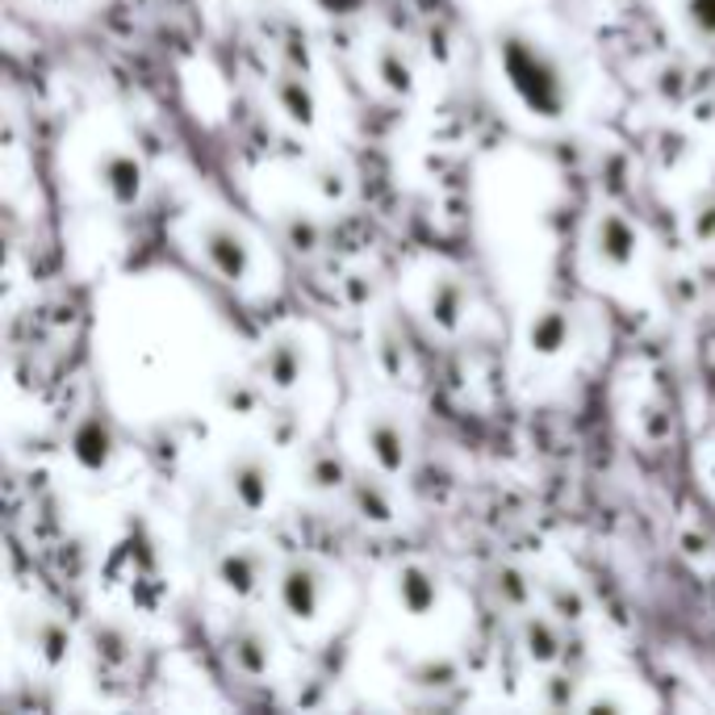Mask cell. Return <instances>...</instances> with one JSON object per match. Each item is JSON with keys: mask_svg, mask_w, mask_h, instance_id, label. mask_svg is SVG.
I'll return each instance as SVG.
<instances>
[{"mask_svg": "<svg viewBox=\"0 0 715 715\" xmlns=\"http://www.w3.org/2000/svg\"><path fill=\"white\" fill-rule=\"evenodd\" d=\"M498 59H503L506 85L524 101V109H531L536 118H561L569 88L557 59L548 55L544 46L524 38V34H515V30H506L498 38Z\"/></svg>", "mask_w": 715, "mask_h": 715, "instance_id": "1", "label": "cell"}, {"mask_svg": "<svg viewBox=\"0 0 715 715\" xmlns=\"http://www.w3.org/2000/svg\"><path fill=\"white\" fill-rule=\"evenodd\" d=\"M197 243H201L206 264L227 285H239V280L252 276V243H248V234L239 231V227H231V222H206L197 231Z\"/></svg>", "mask_w": 715, "mask_h": 715, "instance_id": "2", "label": "cell"}, {"mask_svg": "<svg viewBox=\"0 0 715 715\" xmlns=\"http://www.w3.org/2000/svg\"><path fill=\"white\" fill-rule=\"evenodd\" d=\"M276 594H280V607L289 619H315L322 607V594H327V573L310 561V557H294L285 561L280 578H276Z\"/></svg>", "mask_w": 715, "mask_h": 715, "instance_id": "3", "label": "cell"}, {"mask_svg": "<svg viewBox=\"0 0 715 715\" xmlns=\"http://www.w3.org/2000/svg\"><path fill=\"white\" fill-rule=\"evenodd\" d=\"M636 252H640V231L631 227L624 213L607 210L598 222H594V260L610 268V273H624L636 264Z\"/></svg>", "mask_w": 715, "mask_h": 715, "instance_id": "4", "label": "cell"}, {"mask_svg": "<svg viewBox=\"0 0 715 715\" xmlns=\"http://www.w3.org/2000/svg\"><path fill=\"white\" fill-rule=\"evenodd\" d=\"M227 490H231V498L248 515H260L268 498H273V469L264 457H255V452H243V457H234L227 464Z\"/></svg>", "mask_w": 715, "mask_h": 715, "instance_id": "5", "label": "cell"}, {"mask_svg": "<svg viewBox=\"0 0 715 715\" xmlns=\"http://www.w3.org/2000/svg\"><path fill=\"white\" fill-rule=\"evenodd\" d=\"M97 185L106 189V197L113 206H139V197H143V185H147V172L143 164L127 155V151H106L101 160H97Z\"/></svg>", "mask_w": 715, "mask_h": 715, "instance_id": "6", "label": "cell"}, {"mask_svg": "<svg viewBox=\"0 0 715 715\" xmlns=\"http://www.w3.org/2000/svg\"><path fill=\"white\" fill-rule=\"evenodd\" d=\"M255 373L268 381L273 389H280V394L297 389L301 377H306V348H301V339L276 336L273 343H264V352L255 360Z\"/></svg>", "mask_w": 715, "mask_h": 715, "instance_id": "7", "label": "cell"}, {"mask_svg": "<svg viewBox=\"0 0 715 715\" xmlns=\"http://www.w3.org/2000/svg\"><path fill=\"white\" fill-rule=\"evenodd\" d=\"M72 461L80 464L85 473H106L113 461V427L106 415H85L72 431Z\"/></svg>", "mask_w": 715, "mask_h": 715, "instance_id": "8", "label": "cell"}, {"mask_svg": "<svg viewBox=\"0 0 715 715\" xmlns=\"http://www.w3.org/2000/svg\"><path fill=\"white\" fill-rule=\"evenodd\" d=\"M364 443H369V452H373V461H377V469L385 477H398L402 469H406V461H410L406 431L389 415H373V419L364 422Z\"/></svg>", "mask_w": 715, "mask_h": 715, "instance_id": "9", "label": "cell"}, {"mask_svg": "<svg viewBox=\"0 0 715 715\" xmlns=\"http://www.w3.org/2000/svg\"><path fill=\"white\" fill-rule=\"evenodd\" d=\"M227 652H231V666L243 678H264L273 666V645L255 624H234L227 631Z\"/></svg>", "mask_w": 715, "mask_h": 715, "instance_id": "10", "label": "cell"}, {"mask_svg": "<svg viewBox=\"0 0 715 715\" xmlns=\"http://www.w3.org/2000/svg\"><path fill=\"white\" fill-rule=\"evenodd\" d=\"M569 339H573V315H569L565 306H544V310H536L531 322H527V348L536 356L565 352Z\"/></svg>", "mask_w": 715, "mask_h": 715, "instance_id": "11", "label": "cell"}, {"mask_svg": "<svg viewBox=\"0 0 715 715\" xmlns=\"http://www.w3.org/2000/svg\"><path fill=\"white\" fill-rule=\"evenodd\" d=\"M394 590H398V603L406 615H431L440 607V578L431 573L427 565H402L398 578H394Z\"/></svg>", "mask_w": 715, "mask_h": 715, "instance_id": "12", "label": "cell"}, {"mask_svg": "<svg viewBox=\"0 0 715 715\" xmlns=\"http://www.w3.org/2000/svg\"><path fill=\"white\" fill-rule=\"evenodd\" d=\"M385 477V473H381ZM381 477H369V473H352V482H348V503L356 510L364 524H394V494H389V485L381 482Z\"/></svg>", "mask_w": 715, "mask_h": 715, "instance_id": "13", "label": "cell"}, {"mask_svg": "<svg viewBox=\"0 0 715 715\" xmlns=\"http://www.w3.org/2000/svg\"><path fill=\"white\" fill-rule=\"evenodd\" d=\"M464 310H469V289H464L461 276H436L427 289V318L452 336L461 327Z\"/></svg>", "mask_w": 715, "mask_h": 715, "instance_id": "14", "label": "cell"}, {"mask_svg": "<svg viewBox=\"0 0 715 715\" xmlns=\"http://www.w3.org/2000/svg\"><path fill=\"white\" fill-rule=\"evenodd\" d=\"M218 582L231 590V594H239V598L255 594L260 582H264V561H260V552H252V548H231V552H222V557H218Z\"/></svg>", "mask_w": 715, "mask_h": 715, "instance_id": "15", "label": "cell"}, {"mask_svg": "<svg viewBox=\"0 0 715 715\" xmlns=\"http://www.w3.org/2000/svg\"><path fill=\"white\" fill-rule=\"evenodd\" d=\"M519 636H524V649L527 657L536 661V666H552L561 652H565V640H561V631L557 624L548 619V615H524V624H519Z\"/></svg>", "mask_w": 715, "mask_h": 715, "instance_id": "16", "label": "cell"}, {"mask_svg": "<svg viewBox=\"0 0 715 715\" xmlns=\"http://www.w3.org/2000/svg\"><path fill=\"white\" fill-rule=\"evenodd\" d=\"M273 97L276 106H280V113L289 118V122H297V127H315V92H310V85L301 80V76H289V72H280L273 80Z\"/></svg>", "mask_w": 715, "mask_h": 715, "instance_id": "17", "label": "cell"}, {"mask_svg": "<svg viewBox=\"0 0 715 715\" xmlns=\"http://www.w3.org/2000/svg\"><path fill=\"white\" fill-rule=\"evenodd\" d=\"M348 482H352V469L336 448H310V457H306V485L310 490L331 494V490H343Z\"/></svg>", "mask_w": 715, "mask_h": 715, "instance_id": "18", "label": "cell"}, {"mask_svg": "<svg viewBox=\"0 0 715 715\" xmlns=\"http://www.w3.org/2000/svg\"><path fill=\"white\" fill-rule=\"evenodd\" d=\"M373 67H377V80L394 97H410L415 92V67H410V59L402 55L398 43H381L377 55H373Z\"/></svg>", "mask_w": 715, "mask_h": 715, "instance_id": "19", "label": "cell"}, {"mask_svg": "<svg viewBox=\"0 0 715 715\" xmlns=\"http://www.w3.org/2000/svg\"><path fill=\"white\" fill-rule=\"evenodd\" d=\"M34 649H38L46 666H64L67 652H72V631L59 619H38L34 624Z\"/></svg>", "mask_w": 715, "mask_h": 715, "instance_id": "20", "label": "cell"}, {"mask_svg": "<svg viewBox=\"0 0 715 715\" xmlns=\"http://www.w3.org/2000/svg\"><path fill=\"white\" fill-rule=\"evenodd\" d=\"M280 234H285V243H289L294 252L310 255L318 248V239H322V227H318L310 213H285V222H280Z\"/></svg>", "mask_w": 715, "mask_h": 715, "instance_id": "21", "label": "cell"}, {"mask_svg": "<svg viewBox=\"0 0 715 715\" xmlns=\"http://www.w3.org/2000/svg\"><path fill=\"white\" fill-rule=\"evenodd\" d=\"M494 590H498V598H503L506 607H527L531 603V582H527L524 569L506 565L494 573Z\"/></svg>", "mask_w": 715, "mask_h": 715, "instance_id": "22", "label": "cell"}, {"mask_svg": "<svg viewBox=\"0 0 715 715\" xmlns=\"http://www.w3.org/2000/svg\"><path fill=\"white\" fill-rule=\"evenodd\" d=\"M548 615H557L565 624H578L586 615V598L569 586H548Z\"/></svg>", "mask_w": 715, "mask_h": 715, "instance_id": "23", "label": "cell"}, {"mask_svg": "<svg viewBox=\"0 0 715 715\" xmlns=\"http://www.w3.org/2000/svg\"><path fill=\"white\" fill-rule=\"evenodd\" d=\"M691 234L698 243H715V189L698 193L691 210Z\"/></svg>", "mask_w": 715, "mask_h": 715, "instance_id": "24", "label": "cell"}, {"mask_svg": "<svg viewBox=\"0 0 715 715\" xmlns=\"http://www.w3.org/2000/svg\"><path fill=\"white\" fill-rule=\"evenodd\" d=\"M578 703V686H573V673H552L544 682V707L552 712H565Z\"/></svg>", "mask_w": 715, "mask_h": 715, "instance_id": "25", "label": "cell"}, {"mask_svg": "<svg viewBox=\"0 0 715 715\" xmlns=\"http://www.w3.org/2000/svg\"><path fill=\"white\" fill-rule=\"evenodd\" d=\"M315 189L322 201H343L348 197V172L336 168V164H322V168H315Z\"/></svg>", "mask_w": 715, "mask_h": 715, "instance_id": "26", "label": "cell"}, {"mask_svg": "<svg viewBox=\"0 0 715 715\" xmlns=\"http://www.w3.org/2000/svg\"><path fill=\"white\" fill-rule=\"evenodd\" d=\"M682 13L698 38H715V0H682Z\"/></svg>", "mask_w": 715, "mask_h": 715, "instance_id": "27", "label": "cell"}, {"mask_svg": "<svg viewBox=\"0 0 715 715\" xmlns=\"http://www.w3.org/2000/svg\"><path fill=\"white\" fill-rule=\"evenodd\" d=\"M381 364H385V373H402V348L394 343L389 331L381 336Z\"/></svg>", "mask_w": 715, "mask_h": 715, "instance_id": "28", "label": "cell"}, {"mask_svg": "<svg viewBox=\"0 0 715 715\" xmlns=\"http://www.w3.org/2000/svg\"><path fill=\"white\" fill-rule=\"evenodd\" d=\"M222 402H227V406H239V410H248V406L255 402V394L252 389H243V385H227V389H222Z\"/></svg>", "mask_w": 715, "mask_h": 715, "instance_id": "29", "label": "cell"}, {"mask_svg": "<svg viewBox=\"0 0 715 715\" xmlns=\"http://www.w3.org/2000/svg\"><path fill=\"white\" fill-rule=\"evenodd\" d=\"M315 4L322 9V13H336L339 18V13H356L364 0H315Z\"/></svg>", "mask_w": 715, "mask_h": 715, "instance_id": "30", "label": "cell"}, {"mask_svg": "<svg viewBox=\"0 0 715 715\" xmlns=\"http://www.w3.org/2000/svg\"><path fill=\"white\" fill-rule=\"evenodd\" d=\"M703 398L715 406V364H707V369H703Z\"/></svg>", "mask_w": 715, "mask_h": 715, "instance_id": "31", "label": "cell"}, {"mask_svg": "<svg viewBox=\"0 0 715 715\" xmlns=\"http://www.w3.org/2000/svg\"><path fill=\"white\" fill-rule=\"evenodd\" d=\"M712 482H715V464H712Z\"/></svg>", "mask_w": 715, "mask_h": 715, "instance_id": "32", "label": "cell"}]
</instances>
